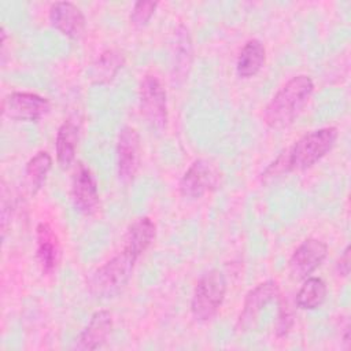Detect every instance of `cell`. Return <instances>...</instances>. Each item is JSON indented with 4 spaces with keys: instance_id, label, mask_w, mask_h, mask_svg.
I'll return each mask as SVG.
<instances>
[{
    "instance_id": "obj_25",
    "label": "cell",
    "mask_w": 351,
    "mask_h": 351,
    "mask_svg": "<svg viewBox=\"0 0 351 351\" xmlns=\"http://www.w3.org/2000/svg\"><path fill=\"white\" fill-rule=\"evenodd\" d=\"M336 273L340 277H347L350 274V245H347L343 251V254L340 255V258L337 259L336 263Z\"/></svg>"
},
{
    "instance_id": "obj_23",
    "label": "cell",
    "mask_w": 351,
    "mask_h": 351,
    "mask_svg": "<svg viewBox=\"0 0 351 351\" xmlns=\"http://www.w3.org/2000/svg\"><path fill=\"white\" fill-rule=\"evenodd\" d=\"M291 171L289 166V158H288V149L281 152L261 174V181L265 184L273 182L278 178H281L284 174Z\"/></svg>"
},
{
    "instance_id": "obj_3",
    "label": "cell",
    "mask_w": 351,
    "mask_h": 351,
    "mask_svg": "<svg viewBox=\"0 0 351 351\" xmlns=\"http://www.w3.org/2000/svg\"><path fill=\"white\" fill-rule=\"evenodd\" d=\"M337 136V129L333 126L315 129L303 134L291 148H288L291 171H303L318 163L332 151Z\"/></svg>"
},
{
    "instance_id": "obj_22",
    "label": "cell",
    "mask_w": 351,
    "mask_h": 351,
    "mask_svg": "<svg viewBox=\"0 0 351 351\" xmlns=\"http://www.w3.org/2000/svg\"><path fill=\"white\" fill-rule=\"evenodd\" d=\"M295 324V314L293 310L289 304V302L284 298H281V295L278 296V314H277V319H276V325H274V332L277 337H285L292 326Z\"/></svg>"
},
{
    "instance_id": "obj_2",
    "label": "cell",
    "mask_w": 351,
    "mask_h": 351,
    "mask_svg": "<svg viewBox=\"0 0 351 351\" xmlns=\"http://www.w3.org/2000/svg\"><path fill=\"white\" fill-rule=\"evenodd\" d=\"M137 259L130 251L122 248L93 271L88 280L89 292L100 299L118 295L129 282Z\"/></svg>"
},
{
    "instance_id": "obj_6",
    "label": "cell",
    "mask_w": 351,
    "mask_h": 351,
    "mask_svg": "<svg viewBox=\"0 0 351 351\" xmlns=\"http://www.w3.org/2000/svg\"><path fill=\"white\" fill-rule=\"evenodd\" d=\"M51 110L48 99L32 92H12L7 95L1 104L3 115L14 121L37 122Z\"/></svg>"
},
{
    "instance_id": "obj_26",
    "label": "cell",
    "mask_w": 351,
    "mask_h": 351,
    "mask_svg": "<svg viewBox=\"0 0 351 351\" xmlns=\"http://www.w3.org/2000/svg\"><path fill=\"white\" fill-rule=\"evenodd\" d=\"M343 341H344V344H346V348H348V347H350V328H348V325L344 328Z\"/></svg>"
},
{
    "instance_id": "obj_20",
    "label": "cell",
    "mask_w": 351,
    "mask_h": 351,
    "mask_svg": "<svg viewBox=\"0 0 351 351\" xmlns=\"http://www.w3.org/2000/svg\"><path fill=\"white\" fill-rule=\"evenodd\" d=\"M328 295L326 284L319 277H307L299 288L295 303L300 310H315L325 302Z\"/></svg>"
},
{
    "instance_id": "obj_10",
    "label": "cell",
    "mask_w": 351,
    "mask_h": 351,
    "mask_svg": "<svg viewBox=\"0 0 351 351\" xmlns=\"http://www.w3.org/2000/svg\"><path fill=\"white\" fill-rule=\"evenodd\" d=\"M328 245L318 239H306L296 247L288 261V270L293 280H304L326 259Z\"/></svg>"
},
{
    "instance_id": "obj_1",
    "label": "cell",
    "mask_w": 351,
    "mask_h": 351,
    "mask_svg": "<svg viewBox=\"0 0 351 351\" xmlns=\"http://www.w3.org/2000/svg\"><path fill=\"white\" fill-rule=\"evenodd\" d=\"M314 90L313 80L306 74L289 78L263 110V122L274 130L288 128L307 106Z\"/></svg>"
},
{
    "instance_id": "obj_12",
    "label": "cell",
    "mask_w": 351,
    "mask_h": 351,
    "mask_svg": "<svg viewBox=\"0 0 351 351\" xmlns=\"http://www.w3.org/2000/svg\"><path fill=\"white\" fill-rule=\"evenodd\" d=\"M48 18L51 25L69 38H80L86 26L84 12L70 1L53 3L49 8Z\"/></svg>"
},
{
    "instance_id": "obj_8",
    "label": "cell",
    "mask_w": 351,
    "mask_h": 351,
    "mask_svg": "<svg viewBox=\"0 0 351 351\" xmlns=\"http://www.w3.org/2000/svg\"><path fill=\"white\" fill-rule=\"evenodd\" d=\"M141 144L140 134L132 126H123L117 141V167L119 180L123 184L133 182L140 167Z\"/></svg>"
},
{
    "instance_id": "obj_15",
    "label": "cell",
    "mask_w": 351,
    "mask_h": 351,
    "mask_svg": "<svg viewBox=\"0 0 351 351\" xmlns=\"http://www.w3.org/2000/svg\"><path fill=\"white\" fill-rule=\"evenodd\" d=\"M156 225L149 217L137 218L126 230L123 237L125 250L140 258L155 240Z\"/></svg>"
},
{
    "instance_id": "obj_4",
    "label": "cell",
    "mask_w": 351,
    "mask_h": 351,
    "mask_svg": "<svg viewBox=\"0 0 351 351\" xmlns=\"http://www.w3.org/2000/svg\"><path fill=\"white\" fill-rule=\"evenodd\" d=\"M226 288V278L221 270L211 269L204 273L192 293L191 311L195 319L200 322L213 319L223 303Z\"/></svg>"
},
{
    "instance_id": "obj_7",
    "label": "cell",
    "mask_w": 351,
    "mask_h": 351,
    "mask_svg": "<svg viewBox=\"0 0 351 351\" xmlns=\"http://www.w3.org/2000/svg\"><path fill=\"white\" fill-rule=\"evenodd\" d=\"M219 173L206 159H196L180 180V193L188 199H200L217 188Z\"/></svg>"
},
{
    "instance_id": "obj_17",
    "label": "cell",
    "mask_w": 351,
    "mask_h": 351,
    "mask_svg": "<svg viewBox=\"0 0 351 351\" xmlns=\"http://www.w3.org/2000/svg\"><path fill=\"white\" fill-rule=\"evenodd\" d=\"M78 132V125L71 118L66 119L58 129L55 138V152L56 160L62 169L70 167L75 159Z\"/></svg>"
},
{
    "instance_id": "obj_9",
    "label": "cell",
    "mask_w": 351,
    "mask_h": 351,
    "mask_svg": "<svg viewBox=\"0 0 351 351\" xmlns=\"http://www.w3.org/2000/svg\"><path fill=\"white\" fill-rule=\"evenodd\" d=\"M278 296L280 287L274 280H266L252 288L245 295L243 308L237 318L236 329L239 332L250 330L258 321V317L261 315L263 308L274 299H278Z\"/></svg>"
},
{
    "instance_id": "obj_5",
    "label": "cell",
    "mask_w": 351,
    "mask_h": 351,
    "mask_svg": "<svg viewBox=\"0 0 351 351\" xmlns=\"http://www.w3.org/2000/svg\"><path fill=\"white\" fill-rule=\"evenodd\" d=\"M140 111L155 132H162L167 123L166 90L154 74H147L140 85Z\"/></svg>"
},
{
    "instance_id": "obj_18",
    "label": "cell",
    "mask_w": 351,
    "mask_h": 351,
    "mask_svg": "<svg viewBox=\"0 0 351 351\" xmlns=\"http://www.w3.org/2000/svg\"><path fill=\"white\" fill-rule=\"evenodd\" d=\"M125 63V55L119 49H106L90 64L89 78L93 84L101 85L114 80Z\"/></svg>"
},
{
    "instance_id": "obj_19",
    "label": "cell",
    "mask_w": 351,
    "mask_h": 351,
    "mask_svg": "<svg viewBox=\"0 0 351 351\" xmlns=\"http://www.w3.org/2000/svg\"><path fill=\"white\" fill-rule=\"evenodd\" d=\"M193 58V47L189 30L180 25L176 32L174 55H173V80L184 81L189 73Z\"/></svg>"
},
{
    "instance_id": "obj_11",
    "label": "cell",
    "mask_w": 351,
    "mask_h": 351,
    "mask_svg": "<svg viewBox=\"0 0 351 351\" xmlns=\"http://www.w3.org/2000/svg\"><path fill=\"white\" fill-rule=\"evenodd\" d=\"M71 199L75 208L85 215H93L100 206L96 178L82 163H78L73 173Z\"/></svg>"
},
{
    "instance_id": "obj_21",
    "label": "cell",
    "mask_w": 351,
    "mask_h": 351,
    "mask_svg": "<svg viewBox=\"0 0 351 351\" xmlns=\"http://www.w3.org/2000/svg\"><path fill=\"white\" fill-rule=\"evenodd\" d=\"M52 167V156L47 151H38L33 155L25 167V177L32 193H36L45 182Z\"/></svg>"
},
{
    "instance_id": "obj_13",
    "label": "cell",
    "mask_w": 351,
    "mask_h": 351,
    "mask_svg": "<svg viewBox=\"0 0 351 351\" xmlns=\"http://www.w3.org/2000/svg\"><path fill=\"white\" fill-rule=\"evenodd\" d=\"M112 330V315L107 310L96 311L86 326L80 333L75 348L77 350H97L108 339Z\"/></svg>"
},
{
    "instance_id": "obj_16",
    "label": "cell",
    "mask_w": 351,
    "mask_h": 351,
    "mask_svg": "<svg viewBox=\"0 0 351 351\" xmlns=\"http://www.w3.org/2000/svg\"><path fill=\"white\" fill-rule=\"evenodd\" d=\"M266 62V49L262 41L258 38L248 40L239 52L236 60V73L240 78H252L255 77Z\"/></svg>"
},
{
    "instance_id": "obj_24",
    "label": "cell",
    "mask_w": 351,
    "mask_h": 351,
    "mask_svg": "<svg viewBox=\"0 0 351 351\" xmlns=\"http://www.w3.org/2000/svg\"><path fill=\"white\" fill-rule=\"evenodd\" d=\"M158 5H159L158 1H137V3H134L133 8L130 11V16H129L130 23L136 27L145 26L149 22V19L152 18V15L155 14Z\"/></svg>"
},
{
    "instance_id": "obj_14",
    "label": "cell",
    "mask_w": 351,
    "mask_h": 351,
    "mask_svg": "<svg viewBox=\"0 0 351 351\" xmlns=\"http://www.w3.org/2000/svg\"><path fill=\"white\" fill-rule=\"evenodd\" d=\"M36 254L44 273H52L59 262L60 247L58 236L47 222H40L36 228Z\"/></svg>"
}]
</instances>
